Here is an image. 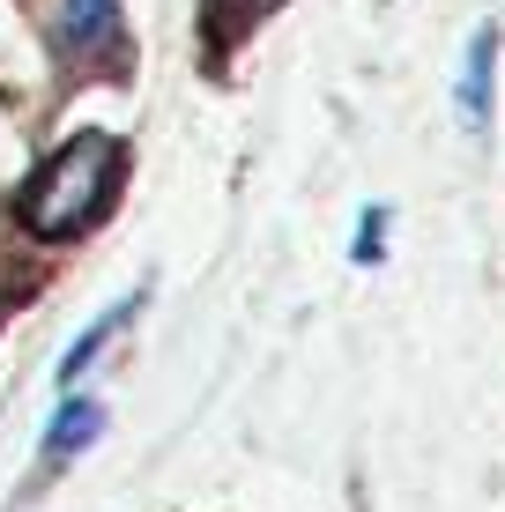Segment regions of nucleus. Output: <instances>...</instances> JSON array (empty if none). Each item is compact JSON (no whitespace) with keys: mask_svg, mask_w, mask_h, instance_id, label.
Wrapping results in <instances>:
<instances>
[{"mask_svg":"<svg viewBox=\"0 0 505 512\" xmlns=\"http://www.w3.org/2000/svg\"><path fill=\"white\" fill-rule=\"evenodd\" d=\"M491 82H498V23H476V38L461 52V82H454V112L468 134L491 127Z\"/></svg>","mask_w":505,"mask_h":512,"instance_id":"nucleus-2","label":"nucleus"},{"mask_svg":"<svg viewBox=\"0 0 505 512\" xmlns=\"http://www.w3.org/2000/svg\"><path fill=\"white\" fill-rule=\"evenodd\" d=\"M268 8H275V0H223V15H231V23H260Z\"/></svg>","mask_w":505,"mask_h":512,"instance_id":"nucleus-7","label":"nucleus"},{"mask_svg":"<svg viewBox=\"0 0 505 512\" xmlns=\"http://www.w3.org/2000/svg\"><path fill=\"white\" fill-rule=\"evenodd\" d=\"M134 312H142V297H119V305H112V312H97V320H90V327H82V334H75V342H67V349H60V364H52V379H60V394H75V379H82V372H90V364L104 357V349H112V334H119V327H127V320H134Z\"/></svg>","mask_w":505,"mask_h":512,"instance_id":"nucleus-4","label":"nucleus"},{"mask_svg":"<svg viewBox=\"0 0 505 512\" xmlns=\"http://www.w3.org/2000/svg\"><path fill=\"white\" fill-rule=\"evenodd\" d=\"M364 231H357V245H350V260H357V268H364V260H379V253H387V208H364Z\"/></svg>","mask_w":505,"mask_h":512,"instance_id":"nucleus-6","label":"nucleus"},{"mask_svg":"<svg viewBox=\"0 0 505 512\" xmlns=\"http://www.w3.org/2000/svg\"><path fill=\"white\" fill-rule=\"evenodd\" d=\"M119 186V141L112 134H75L52 149V164H38V179L23 186V223L38 238H67L112 201Z\"/></svg>","mask_w":505,"mask_h":512,"instance_id":"nucleus-1","label":"nucleus"},{"mask_svg":"<svg viewBox=\"0 0 505 512\" xmlns=\"http://www.w3.org/2000/svg\"><path fill=\"white\" fill-rule=\"evenodd\" d=\"M52 38H60L67 60L112 52V45H119V0H60V15H52Z\"/></svg>","mask_w":505,"mask_h":512,"instance_id":"nucleus-3","label":"nucleus"},{"mask_svg":"<svg viewBox=\"0 0 505 512\" xmlns=\"http://www.w3.org/2000/svg\"><path fill=\"white\" fill-rule=\"evenodd\" d=\"M97 431H104V401H97V394H67V401H60V416H52V423H45V438H38V461H45V468H60L67 453H82Z\"/></svg>","mask_w":505,"mask_h":512,"instance_id":"nucleus-5","label":"nucleus"}]
</instances>
